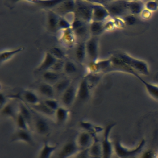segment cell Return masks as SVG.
<instances>
[{"mask_svg": "<svg viewBox=\"0 0 158 158\" xmlns=\"http://www.w3.org/2000/svg\"><path fill=\"white\" fill-rule=\"evenodd\" d=\"M57 60V59L54 57L49 51L46 52L43 62L41 63L37 69L38 71H47L49 69H51Z\"/></svg>", "mask_w": 158, "mask_h": 158, "instance_id": "5bb4252c", "label": "cell"}, {"mask_svg": "<svg viewBox=\"0 0 158 158\" xmlns=\"http://www.w3.org/2000/svg\"><path fill=\"white\" fill-rule=\"evenodd\" d=\"M77 96L81 101L86 100L89 96V84L87 78H83L80 83Z\"/></svg>", "mask_w": 158, "mask_h": 158, "instance_id": "4fadbf2b", "label": "cell"}, {"mask_svg": "<svg viewBox=\"0 0 158 158\" xmlns=\"http://www.w3.org/2000/svg\"><path fill=\"white\" fill-rule=\"evenodd\" d=\"M72 23H70L67 19L62 17H60L58 23V29L59 30H67L71 28Z\"/></svg>", "mask_w": 158, "mask_h": 158, "instance_id": "8d00e7d4", "label": "cell"}, {"mask_svg": "<svg viewBox=\"0 0 158 158\" xmlns=\"http://www.w3.org/2000/svg\"><path fill=\"white\" fill-rule=\"evenodd\" d=\"M64 70L67 74H72L77 71V67L73 62L67 60L65 62Z\"/></svg>", "mask_w": 158, "mask_h": 158, "instance_id": "e575fe53", "label": "cell"}, {"mask_svg": "<svg viewBox=\"0 0 158 158\" xmlns=\"http://www.w3.org/2000/svg\"><path fill=\"white\" fill-rule=\"evenodd\" d=\"M75 14L77 17L84 22H89L92 20V4L83 1H76Z\"/></svg>", "mask_w": 158, "mask_h": 158, "instance_id": "277c9868", "label": "cell"}, {"mask_svg": "<svg viewBox=\"0 0 158 158\" xmlns=\"http://www.w3.org/2000/svg\"><path fill=\"white\" fill-rule=\"evenodd\" d=\"M1 115L2 116L9 117L14 118L15 120L16 119V117L17 115H17L15 114L14 106L11 102L6 104L2 107L1 110Z\"/></svg>", "mask_w": 158, "mask_h": 158, "instance_id": "d4e9b609", "label": "cell"}, {"mask_svg": "<svg viewBox=\"0 0 158 158\" xmlns=\"http://www.w3.org/2000/svg\"><path fill=\"white\" fill-rule=\"evenodd\" d=\"M76 9V1H63L57 7L59 14L64 15L65 14L75 12Z\"/></svg>", "mask_w": 158, "mask_h": 158, "instance_id": "e0dca14e", "label": "cell"}, {"mask_svg": "<svg viewBox=\"0 0 158 158\" xmlns=\"http://www.w3.org/2000/svg\"><path fill=\"white\" fill-rule=\"evenodd\" d=\"M93 64H94V67L96 69L102 70V69H106L108 67H109L110 65L112 64V62H111V59L110 58L109 59L101 60L98 62H93Z\"/></svg>", "mask_w": 158, "mask_h": 158, "instance_id": "d590c367", "label": "cell"}, {"mask_svg": "<svg viewBox=\"0 0 158 158\" xmlns=\"http://www.w3.org/2000/svg\"><path fill=\"white\" fill-rule=\"evenodd\" d=\"M88 150L90 158H102V148L101 143L99 142L94 141Z\"/></svg>", "mask_w": 158, "mask_h": 158, "instance_id": "603a6c76", "label": "cell"}, {"mask_svg": "<svg viewBox=\"0 0 158 158\" xmlns=\"http://www.w3.org/2000/svg\"><path fill=\"white\" fill-rule=\"evenodd\" d=\"M92 21L102 22L110 14L105 6L100 4H92Z\"/></svg>", "mask_w": 158, "mask_h": 158, "instance_id": "9c48e42d", "label": "cell"}, {"mask_svg": "<svg viewBox=\"0 0 158 158\" xmlns=\"http://www.w3.org/2000/svg\"><path fill=\"white\" fill-rule=\"evenodd\" d=\"M19 113L26 119L27 122L29 123L31 120V113L29 109L26 107L25 104L20 102L19 104Z\"/></svg>", "mask_w": 158, "mask_h": 158, "instance_id": "d6a6232c", "label": "cell"}, {"mask_svg": "<svg viewBox=\"0 0 158 158\" xmlns=\"http://www.w3.org/2000/svg\"><path fill=\"white\" fill-rule=\"evenodd\" d=\"M141 15L142 16V17L144 19H148L149 18H150L151 15V12H150L149 10H147L146 9H144L141 12Z\"/></svg>", "mask_w": 158, "mask_h": 158, "instance_id": "7dc6e473", "label": "cell"}, {"mask_svg": "<svg viewBox=\"0 0 158 158\" xmlns=\"http://www.w3.org/2000/svg\"><path fill=\"white\" fill-rule=\"evenodd\" d=\"M74 158H90L88 154V150L85 149L81 151L77 155L75 156Z\"/></svg>", "mask_w": 158, "mask_h": 158, "instance_id": "bcb514c9", "label": "cell"}, {"mask_svg": "<svg viewBox=\"0 0 158 158\" xmlns=\"http://www.w3.org/2000/svg\"><path fill=\"white\" fill-rule=\"evenodd\" d=\"M16 124L19 129L20 130H28V122L26 120V119L21 115L19 112L17 114L16 119Z\"/></svg>", "mask_w": 158, "mask_h": 158, "instance_id": "1f68e13d", "label": "cell"}, {"mask_svg": "<svg viewBox=\"0 0 158 158\" xmlns=\"http://www.w3.org/2000/svg\"><path fill=\"white\" fill-rule=\"evenodd\" d=\"M69 117V110L64 107H59L55 112V117L58 123H64Z\"/></svg>", "mask_w": 158, "mask_h": 158, "instance_id": "cb8c5ba5", "label": "cell"}, {"mask_svg": "<svg viewBox=\"0 0 158 158\" xmlns=\"http://www.w3.org/2000/svg\"><path fill=\"white\" fill-rule=\"evenodd\" d=\"M75 141L81 151L88 149L94 143L91 134L86 131L80 133Z\"/></svg>", "mask_w": 158, "mask_h": 158, "instance_id": "ba28073f", "label": "cell"}, {"mask_svg": "<svg viewBox=\"0 0 158 158\" xmlns=\"http://www.w3.org/2000/svg\"><path fill=\"white\" fill-rule=\"evenodd\" d=\"M144 85L148 94L154 99L158 101V85L150 83L143 80L139 75L137 77Z\"/></svg>", "mask_w": 158, "mask_h": 158, "instance_id": "ffe728a7", "label": "cell"}, {"mask_svg": "<svg viewBox=\"0 0 158 158\" xmlns=\"http://www.w3.org/2000/svg\"><path fill=\"white\" fill-rule=\"evenodd\" d=\"M57 145H52L45 141L42 146L38 156V158H50L52 154L56 151Z\"/></svg>", "mask_w": 158, "mask_h": 158, "instance_id": "2e32d148", "label": "cell"}, {"mask_svg": "<svg viewBox=\"0 0 158 158\" xmlns=\"http://www.w3.org/2000/svg\"><path fill=\"white\" fill-rule=\"evenodd\" d=\"M57 60H62L65 56L64 51L59 47H53L49 51Z\"/></svg>", "mask_w": 158, "mask_h": 158, "instance_id": "836d02e7", "label": "cell"}, {"mask_svg": "<svg viewBox=\"0 0 158 158\" xmlns=\"http://www.w3.org/2000/svg\"><path fill=\"white\" fill-rule=\"evenodd\" d=\"M115 123H110L108 124L104 128L102 139L101 143L102 148V158H111L114 151V143H112L109 138L110 131Z\"/></svg>", "mask_w": 158, "mask_h": 158, "instance_id": "3957f363", "label": "cell"}, {"mask_svg": "<svg viewBox=\"0 0 158 158\" xmlns=\"http://www.w3.org/2000/svg\"><path fill=\"white\" fill-rule=\"evenodd\" d=\"M65 62L62 60H57V62L54 64V65L51 67L52 71H54L55 72H58L64 70Z\"/></svg>", "mask_w": 158, "mask_h": 158, "instance_id": "b9f144b4", "label": "cell"}, {"mask_svg": "<svg viewBox=\"0 0 158 158\" xmlns=\"http://www.w3.org/2000/svg\"><path fill=\"white\" fill-rule=\"evenodd\" d=\"M116 56L120 59L123 62L130 67L138 74L141 73L144 75H149V67L148 64L145 61L134 58L123 52L118 53L116 54Z\"/></svg>", "mask_w": 158, "mask_h": 158, "instance_id": "7a4b0ae2", "label": "cell"}, {"mask_svg": "<svg viewBox=\"0 0 158 158\" xmlns=\"http://www.w3.org/2000/svg\"><path fill=\"white\" fill-rule=\"evenodd\" d=\"M84 21H83L82 20H81L80 19H79L78 17H76L74 19V20L73 21V22L72 23V25H71V29L73 31L76 30L77 29H78V28L82 27L83 25H84Z\"/></svg>", "mask_w": 158, "mask_h": 158, "instance_id": "60d3db41", "label": "cell"}, {"mask_svg": "<svg viewBox=\"0 0 158 158\" xmlns=\"http://www.w3.org/2000/svg\"><path fill=\"white\" fill-rule=\"evenodd\" d=\"M23 49H24L23 47H20V48H16V49H14L10 50V51H2L1 52V54H0L1 63L7 60L8 59H10L14 55H15L17 53L22 51Z\"/></svg>", "mask_w": 158, "mask_h": 158, "instance_id": "4316f807", "label": "cell"}, {"mask_svg": "<svg viewBox=\"0 0 158 158\" xmlns=\"http://www.w3.org/2000/svg\"><path fill=\"white\" fill-rule=\"evenodd\" d=\"M86 44V54L93 62H95L98 56V39L96 36L89 38Z\"/></svg>", "mask_w": 158, "mask_h": 158, "instance_id": "52a82bcc", "label": "cell"}, {"mask_svg": "<svg viewBox=\"0 0 158 158\" xmlns=\"http://www.w3.org/2000/svg\"><path fill=\"white\" fill-rule=\"evenodd\" d=\"M88 31V28L86 27V26L85 25H83L82 27L78 28V29H77L76 30L73 31L74 33L78 36H83L85 35H86Z\"/></svg>", "mask_w": 158, "mask_h": 158, "instance_id": "ee69618b", "label": "cell"}, {"mask_svg": "<svg viewBox=\"0 0 158 158\" xmlns=\"http://www.w3.org/2000/svg\"><path fill=\"white\" fill-rule=\"evenodd\" d=\"M146 141L144 139H142L139 143L134 148H129L124 146L117 139L114 141V149L116 155L120 158H129L135 156L141 152L145 146Z\"/></svg>", "mask_w": 158, "mask_h": 158, "instance_id": "6da1fadb", "label": "cell"}, {"mask_svg": "<svg viewBox=\"0 0 158 158\" xmlns=\"http://www.w3.org/2000/svg\"><path fill=\"white\" fill-rule=\"evenodd\" d=\"M63 1L59 0H53V1H33L35 3L37 4L41 7L43 8H52L55 6H59Z\"/></svg>", "mask_w": 158, "mask_h": 158, "instance_id": "4dcf8cb0", "label": "cell"}, {"mask_svg": "<svg viewBox=\"0 0 158 158\" xmlns=\"http://www.w3.org/2000/svg\"><path fill=\"white\" fill-rule=\"evenodd\" d=\"M0 103L1 108L6 104V97L2 93H1L0 94Z\"/></svg>", "mask_w": 158, "mask_h": 158, "instance_id": "c3c4849f", "label": "cell"}, {"mask_svg": "<svg viewBox=\"0 0 158 158\" xmlns=\"http://www.w3.org/2000/svg\"><path fill=\"white\" fill-rule=\"evenodd\" d=\"M33 108L37 112L46 115H48V116L55 115L56 111L50 109L48 106L45 104L44 102H40L39 103L35 105H33Z\"/></svg>", "mask_w": 158, "mask_h": 158, "instance_id": "7402d4cb", "label": "cell"}, {"mask_svg": "<svg viewBox=\"0 0 158 158\" xmlns=\"http://www.w3.org/2000/svg\"><path fill=\"white\" fill-rule=\"evenodd\" d=\"M86 54V44L83 43L78 44L75 49V56L79 62L82 63L85 60Z\"/></svg>", "mask_w": 158, "mask_h": 158, "instance_id": "484cf974", "label": "cell"}, {"mask_svg": "<svg viewBox=\"0 0 158 158\" xmlns=\"http://www.w3.org/2000/svg\"><path fill=\"white\" fill-rule=\"evenodd\" d=\"M60 17L54 11L50 10L48 14L47 23L48 29L51 32L55 33L58 29V23Z\"/></svg>", "mask_w": 158, "mask_h": 158, "instance_id": "9a60e30c", "label": "cell"}, {"mask_svg": "<svg viewBox=\"0 0 158 158\" xmlns=\"http://www.w3.org/2000/svg\"><path fill=\"white\" fill-rule=\"evenodd\" d=\"M153 81L155 83L156 85H158V72L155 73L154 76L153 77Z\"/></svg>", "mask_w": 158, "mask_h": 158, "instance_id": "681fc988", "label": "cell"}, {"mask_svg": "<svg viewBox=\"0 0 158 158\" xmlns=\"http://www.w3.org/2000/svg\"><path fill=\"white\" fill-rule=\"evenodd\" d=\"M43 102L46 106H48L50 109L54 111H56L59 107L57 101L54 99H45Z\"/></svg>", "mask_w": 158, "mask_h": 158, "instance_id": "74e56055", "label": "cell"}, {"mask_svg": "<svg viewBox=\"0 0 158 158\" xmlns=\"http://www.w3.org/2000/svg\"><path fill=\"white\" fill-rule=\"evenodd\" d=\"M127 2L128 1H114L106 6L105 7L110 15L118 17L123 15L125 11L128 10Z\"/></svg>", "mask_w": 158, "mask_h": 158, "instance_id": "8992f818", "label": "cell"}, {"mask_svg": "<svg viewBox=\"0 0 158 158\" xmlns=\"http://www.w3.org/2000/svg\"><path fill=\"white\" fill-rule=\"evenodd\" d=\"M34 120V127L39 135H46L49 133L50 127L46 119L40 117L36 116Z\"/></svg>", "mask_w": 158, "mask_h": 158, "instance_id": "30bf717a", "label": "cell"}, {"mask_svg": "<svg viewBox=\"0 0 158 158\" xmlns=\"http://www.w3.org/2000/svg\"><path fill=\"white\" fill-rule=\"evenodd\" d=\"M140 158H157L156 152L153 149H147L142 153Z\"/></svg>", "mask_w": 158, "mask_h": 158, "instance_id": "7bdbcfd3", "label": "cell"}, {"mask_svg": "<svg viewBox=\"0 0 158 158\" xmlns=\"http://www.w3.org/2000/svg\"><path fill=\"white\" fill-rule=\"evenodd\" d=\"M71 80L70 79H64L57 81L54 85V89L58 93H63L70 86Z\"/></svg>", "mask_w": 158, "mask_h": 158, "instance_id": "f1b7e54d", "label": "cell"}, {"mask_svg": "<svg viewBox=\"0 0 158 158\" xmlns=\"http://www.w3.org/2000/svg\"><path fill=\"white\" fill-rule=\"evenodd\" d=\"M38 89L41 94L46 96L48 99H54L56 91L54 88L49 83H41Z\"/></svg>", "mask_w": 158, "mask_h": 158, "instance_id": "d6986e66", "label": "cell"}, {"mask_svg": "<svg viewBox=\"0 0 158 158\" xmlns=\"http://www.w3.org/2000/svg\"><path fill=\"white\" fill-rule=\"evenodd\" d=\"M12 141H20L25 142L30 145H33L34 142L31 135L28 130L19 129L13 135L12 138Z\"/></svg>", "mask_w": 158, "mask_h": 158, "instance_id": "7c38bea8", "label": "cell"}, {"mask_svg": "<svg viewBox=\"0 0 158 158\" xmlns=\"http://www.w3.org/2000/svg\"><path fill=\"white\" fill-rule=\"evenodd\" d=\"M145 9L150 12H154L158 10V2L156 1H149L145 3Z\"/></svg>", "mask_w": 158, "mask_h": 158, "instance_id": "f35d334b", "label": "cell"}, {"mask_svg": "<svg viewBox=\"0 0 158 158\" xmlns=\"http://www.w3.org/2000/svg\"><path fill=\"white\" fill-rule=\"evenodd\" d=\"M127 8L131 14L136 15L141 14V12L145 8V4L141 1H128Z\"/></svg>", "mask_w": 158, "mask_h": 158, "instance_id": "ac0fdd59", "label": "cell"}, {"mask_svg": "<svg viewBox=\"0 0 158 158\" xmlns=\"http://www.w3.org/2000/svg\"><path fill=\"white\" fill-rule=\"evenodd\" d=\"M123 21L127 25H133L136 22V17H135V15L132 14L127 15L124 16Z\"/></svg>", "mask_w": 158, "mask_h": 158, "instance_id": "ab89813d", "label": "cell"}, {"mask_svg": "<svg viewBox=\"0 0 158 158\" xmlns=\"http://www.w3.org/2000/svg\"><path fill=\"white\" fill-rule=\"evenodd\" d=\"M81 151L76 141H69L59 149L56 158H70L77 155Z\"/></svg>", "mask_w": 158, "mask_h": 158, "instance_id": "5b68a950", "label": "cell"}, {"mask_svg": "<svg viewBox=\"0 0 158 158\" xmlns=\"http://www.w3.org/2000/svg\"><path fill=\"white\" fill-rule=\"evenodd\" d=\"M76 94L77 90L75 86L70 85V86L62 94L61 101L62 104L67 107H70L74 101Z\"/></svg>", "mask_w": 158, "mask_h": 158, "instance_id": "8fae6325", "label": "cell"}, {"mask_svg": "<svg viewBox=\"0 0 158 158\" xmlns=\"http://www.w3.org/2000/svg\"><path fill=\"white\" fill-rule=\"evenodd\" d=\"M80 125L81 128H83V129H85L86 130V131H88L89 133H90V131H93V130H94V128H93V125L89 122H81L80 123Z\"/></svg>", "mask_w": 158, "mask_h": 158, "instance_id": "f6af8a7d", "label": "cell"}, {"mask_svg": "<svg viewBox=\"0 0 158 158\" xmlns=\"http://www.w3.org/2000/svg\"><path fill=\"white\" fill-rule=\"evenodd\" d=\"M23 95L24 100L30 104L35 105L40 102L38 96L34 92L30 90H25L23 92Z\"/></svg>", "mask_w": 158, "mask_h": 158, "instance_id": "83f0119b", "label": "cell"}, {"mask_svg": "<svg viewBox=\"0 0 158 158\" xmlns=\"http://www.w3.org/2000/svg\"><path fill=\"white\" fill-rule=\"evenodd\" d=\"M89 31L93 36H96L102 33L104 31L105 27L101 22L92 21L89 25Z\"/></svg>", "mask_w": 158, "mask_h": 158, "instance_id": "44dd1931", "label": "cell"}, {"mask_svg": "<svg viewBox=\"0 0 158 158\" xmlns=\"http://www.w3.org/2000/svg\"><path fill=\"white\" fill-rule=\"evenodd\" d=\"M43 78L48 82L57 83L59 81L60 75L57 72L54 71H45L43 73Z\"/></svg>", "mask_w": 158, "mask_h": 158, "instance_id": "f546056e", "label": "cell"}]
</instances>
